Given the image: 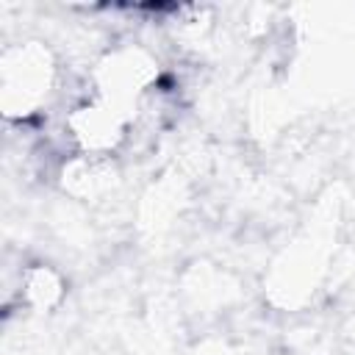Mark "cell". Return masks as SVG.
I'll use <instances>...</instances> for the list:
<instances>
[{
    "instance_id": "cell-1",
    "label": "cell",
    "mask_w": 355,
    "mask_h": 355,
    "mask_svg": "<svg viewBox=\"0 0 355 355\" xmlns=\"http://www.w3.org/2000/svg\"><path fill=\"white\" fill-rule=\"evenodd\" d=\"M50 86L53 64L47 50L36 44H22L3 55V108L8 116L33 114Z\"/></svg>"
},
{
    "instance_id": "cell-2",
    "label": "cell",
    "mask_w": 355,
    "mask_h": 355,
    "mask_svg": "<svg viewBox=\"0 0 355 355\" xmlns=\"http://www.w3.org/2000/svg\"><path fill=\"white\" fill-rule=\"evenodd\" d=\"M128 122H130L128 108H122L105 97H97L94 103L78 105L69 114L67 128H69V136L75 139V144L86 155H108L128 136Z\"/></svg>"
}]
</instances>
